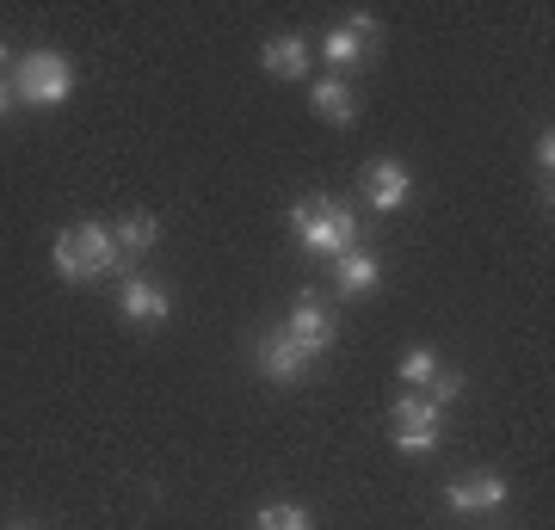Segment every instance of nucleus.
<instances>
[{
  "instance_id": "1",
  "label": "nucleus",
  "mask_w": 555,
  "mask_h": 530,
  "mask_svg": "<svg viewBox=\"0 0 555 530\" xmlns=\"http://www.w3.org/2000/svg\"><path fill=\"white\" fill-rule=\"evenodd\" d=\"M291 235H297L302 254L339 259V254H352L358 247V217L339 204V197L315 192V197H302V204H291Z\"/></svg>"
},
{
  "instance_id": "2",
  "label": "nucleus",
  "mask_w": 555,
  "mask_h": 530,
  "mask_svg": "<svg viewBox=\"0 0 555 530\" xmlns=\"http://www.w3.org/2000/svg\"><path fill=\"white\" fill-rule=\"evenodd\" d=\"M124 272H137V266L118 259V241H112L105 222H75V229L56 235V277L93 284V277H124Z\"/></svg>"
},
{
  "instance_id": "3",
  "label": "nucleus",
  "mask_w": 555,
  "mask_h": 530,
  "mask_svg": "<svg viewBox=\"0 0 555 530\" xmlns=\"http://www.w3.org/2000/svg\"><path fill=\"white\" fill-rule=\"evenodd\" d=\"M7 87H13V99H20V105L50 112V105H68V93H75V68H68V56H62V50H31V56L13 62Z\"/></svg>"
},
{
  "instance_id": "4",
  "label": "nucleus",
  "mask_w": 555,
  "mask_h": 530,
  "mask_svg": "<svg viewBox=\"0 0 555 530\" xmlns=\"http://www.w3.org/2000/svg\"><path fill=\"white\" fill-rule=\"evenodd\" d=\"M389 426H396V451L433 456V451H438V438H444V408H433L426 395H396V413H389Z\"/></svg>"
},
{
  "instance_id": "5",
  "label": "nucleus",
  "mask_w": 555,
  "mask_h": 530,
  "mask_svg": "<svg viewBox=\"0 0 555 530\" xmlns=\"http://www.w3.org/2000/svg\"><path fill=\"white\" fill-rule=\"evenodd\" d=\"M278 327L297 339L309 358H321L327 346H334V334H339V327H334V302H327V296H297V302H291V314H284Z\"/></svg>"
},
{
  "instance_id": "6",
  "label": "nucleus",
  "mask_w": 555,
  "mask_h": 530,
  "mask_svg": "<svg viewBox=\"0 0 555 530\" xmlns=\"http://www.w3.org/2000/svg\"><path fill=\"white\" fill-rule=\"evenodd\" d=\"M118 314L130 327H160V321L173 314V296H167V284H155L149 272H124L118 277Z\"/></svg>"
},
{
  "instance_id": "7",
  "label": "nucleus",
  "mask_w": 555,
  "mask_h": 530,
  "mask_svg": "<svg viewBox=\"0 0 555 530\" xmlns=\"http://www.w3.org/2000/svg\"><path fill=\"white\" fill-rule=\"evenodd\" d=\"M377 38H383V20L371 13V7H358L346 25H334V31H327V43H321V50H327V62H334V68H358L364 56H377Z\"/></svg>"
},
{
  "instance_id": "8",
  "label": "nucleus",
  "mask_w": 555,
  "mask_h": 530,
  "mask_svg": "<svg viewBox=\"0 0 555 530\" xmlns=\"http://www.w3.org/2000/svg\"><path fill=\"white\" fill-rule=\"evenodd\" d=\"M254 364H259V376H266V383H302L315 358L302 352L284 327H266V334L254 339Z\"/></svg>"
},
{
  "instance_id": "9",
  "label": "nucleus",
  "mask_w": 555,
  "mask_h": 530,
  "mask_svg": "<svg viewBox=\"0 0 555 530\" xmlns=\"http://www.w3.org/2000/svg\"><path fill=\"white\" fill-rule=\"evenodd\" d=\"M358 185H364V204H371V210H383V217H389V210H401V204L414 197V173H408L401 160H389V155L371 160V167L358 173Z\"/></svg>"
},
{
  "instance_id": "10",
  "label": "nucleus",
  "mask_w": 555,
  "mask_h": 530,
  "mask_svg": "<svg viewBox=\"0 0 555 530\" xmlns=\"http://www.w3.org/2000/svg\"><path fill=\"white\" fill-rule=\"evenodd\" d=\"M444 506L451 512H494V506H506V481L488 469L456 475V481H444Z\"/></svg>"
},
{
  "instance_id": "11",
  "label": "nucleus",
  "mask_w": 555,
  "mask_h": 530,
  "mask_svg": "<svg viewBox=\"0 0 555 530\" xmlns=\"http://www.w3.org/2000/svg\"><path fill=\"white\" fill-rule=\"evenodd\" d=\"M383 284V259L371 247H352V254L334 259V290L339 296H371Z\"/></svg>"
},
{
  "instance_id": "12",
  "label": "nucleus",
  "mask_w": 555,
  "mask_h": 530,
  "mask_svg": "<svg viewBox=\"0 0 555 530\" xmlns=\"http://www.w3.org/2000/svg\"><path fill=\"white\" fill-rule=\"evenodd\" d=\"M309 105H315L321 124H339V130L358 118V99H352V87H346V75H321L315 87H309Z\"/></svg>"
},
{
  "instance_id": "13",
  "label": "nucleus",
  "mask_w": 555,
  "mask_h": 530,
  "mask_svg": "<svg viewBox=\"0 0 555 530\" xmlns=\"http://www.w3.org/2000/svg\"><path fill=\"white\" fill-rule=\"evenodd\" d=\"M259 62H266V75L272 80H302L309 75V43L302 38H266Z\"/></svg>"
},
{
  "instance_id": "14",
  "label": "nucleus",
  "mask_w": 555,
  "mask_h": 530,
  "mask_svg": "<svg viewBox=\"0 0 555 530\" xmlns=\"http://www.w3.org/2000/svg\"><path fill=\"white\" fill-rule=\"evenodd\" d=\"M112 241H118V259H124V266H137L142 254H155L160 222H155V217H142V210H137V217H124L118 229H112Z\"/></svg>"
},
{
  "instance_id": "15",
  "label": "nucleus",
  "mask_w": 555,
  "mask_h": 530,
  "mask_svg": "<svg viewBox=\"0 0 555 530\" xmlns=\"http://www.w3.org/2000/svg\"><path fill=\"white\" fill-rule=\"evenodd\" d=\"M438 371H444V364H438V358L426 352V346H414V352L401 358V383H408V395H426Z\"/></svg>"
},
{
  "instance_id": "16",
  "label": "nucleus",
  "mask_w": 555,
  "mask_h": 530,
  "mask_svg": "<svg viewBox=\"0 0 555 530\" xmlns=\"http://www.w3.org/2000/svg\"><path fill=\"white\" fill-rule=\"evenodd\" d=\"M254 530H315V518L302 506H291V500H278V506H266L254 518Z\"/></svg>"
},
{
  "instance_id": "17",
  "label": "nucleus",
  "mask_w": 555,
  "mask_h": 530,
  "mask_svg": "<svg viewBox=\"0 0 555 530\" xmlns=\"http://www.w3.org/2000/svg\"><path fill=\"white\" fill-rule=\"evenodd\" d=\"M531 160H537V173H543V197H550V173H555V137H550V130H543V137H537Z\"/></svg>"
},
{
  "instance_id": "18",
  "label": "nucleus",
  "mask_w": 555,
  "mask_h": 530,
  "mask_svg": "<svg viewBox=\"0 0 555 530\" xmlns=\"http://www.w3.org/2000/svg\"><path fill=\"white\" fill-rule=\"evenodd\" d=\"M13 105H20V99H13V87H7V80H0V118H7Z\"/></svg>"
},
{
  "instance_id": "19",
  "label": "nucleus",
  "mask_w": 555,
  "mask_h": 530,
  "mask_svg": "<svg viewBox=\"0 0 555 530\" xmlns=\"http://www.w3.org/2000/svg\"><path fill=\"white\" fill-rule=\"evenodd\" d=\"M0 68H13V43L0 38Z\"/></svg>"
},
{
  "instance_id": "20",
  "label": "nucleus",
  "mask_w": 555,
  "mask_h": 530,
  "mask_svg": "<svg viewBox=\"0 0 555 530\" xmlns=\"http://www.w3.org/2000/svg\"><path fill=\"white\" fill-rule=\"evenodd\" d=\"M13 530H38V525H25V518H20V525H13Z\"/></svg>"
}]
</instances>
